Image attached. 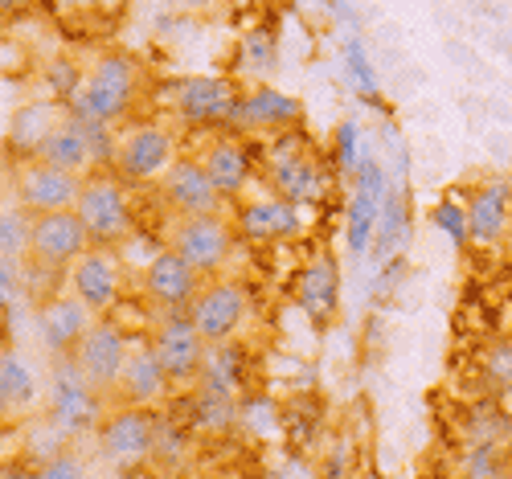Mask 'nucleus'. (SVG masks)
<instances>
[{
  "label": "nucleus",
  "mask_w": 512,
  "mask_h": 479,
  "mask_svg": "<svg viewBox=\"0 0 512 479\" xmlns=\"http://www.w3.org/2000/svg\"><path fill=\"white\" fill-rule=\"evenodd\" d=\"M74 213L82 217V226H87L95 246H119V242H127V234L136 226L132 201H127V181H119L115 172L111 177L107 172H91Z\"/></svg>",
  "instance_id": "20e7f679"
},
{
  "label": "nucleus",
  "mask_w": 512,
  "mask_h": 479,
  "mask_svg": "<svg viewBox=\"0 0 512 479\" xmlns=\"http://www.w3.org/2000/svg\"><path fill=\"white\" fill-rule=\"evenodd\" d=\"M82 185H87V177H78V172H66V168L41 160V156H29L17 168V177H13V201L29 217L62 213V209H74L78 205Z\"/></svg>",
  "instance_id": "0eeeda50"
},
{
  "label": "nucleus",
  "mask_w": 512,
  "mask_h": 479,
  "mask_svg": "<svg viewBox=\"0 0 512 479\" xmlns=\"http://www.w3.org/2000/svg\"><path fill=\"white\" fill-rule=\"evenodd\" d=\"M91 246L95 242H91L87 226H82V217L74 209L41 213L29 222V258L46 271H70Z\"/></svg>",
  "instance_id": "6e6552de"
},
{
  "label": "nucleus",
  "mask_w": 512,
  "mask_h": 479,
  "mask_svg": "<svg viewBox=\"0 0 512 479\" xmlns=\"http://www.w3.org/2000/svg\"><path fill=\"white\" fill-rule=\"evenodd\" d=\"M381 209H386V177H381V168L373 160H365L357 193H353V209H349V246H353V254L365 250L369 234L381 222Z\"/></svg>",
  "instance_id": "b1692460"
},
{
  "label": "nucleus",
  "mask_w": 512,
  "mask_h": 479,
  "mask_svg": "<svg viewBox=\"0 0 512 479\" xmlns=\"http://www.w3.org/2000/svg\"><path fill=\"white\" fill-rule=\"evenodd\" d=\"M78 5H82V0H78Z\"/></svg>",
  "instance_id": "473e14b6"
},
{
  "label": "nucleus",
  "mask_w": 512,
  "mask_h": 479,
  "mask_svg": "<svg viewBox=\"0 0 512 479\" xmlns=\"http://www.w3.org/2000/svg\"><path fill=\"white\" fill-rule=\"evenodd\" d=\"M242 127H250V132H287V127L300 123V103H295L291 95L275 91V86H254V91L242 95V107H238V119Z\"/></svg>",
  "instance_id": "5701e85b"
},
{
  "label": "nucleus",
  "mask_w": 512,
  "mask_h": 479,
  "mask_svg": "<svg viewBox=\"0 0 512 479\" xmlns=\"http://www.w3.org/2000/svg\"><path fill=\"white\" fill-rule=\"evenodd\" d=\"M271 185L279 197H287L291 205H312L324 193V168L320 160L300 144V140H279L271 148Z\"/></svg>",
  "instance_id": "dca6fc26"
},
{
  "label": "nucleus",
  "mask_w": 512,
  "mask_h": 479,
  "mask_svg": "<svg viewBox=\"0 0 512 479\" xmlns=\"http://www.w3.org/2000/svg\"><path fill=\"white\" fill-rule=\"evenodd\" d=\"M95 443H99V459L115 471H136L144 463L156 459L160 447V426L156 414L144 406H119L107 410V418L95 430Z\"/></svg>",
  "instance_id": "f03ea898"
},
{
  "label": "nucleus",
  "mask_w": 512,
  "mask_h": 479,
  "mask_svg": "<svg viewBox=\"0 0 512 479\" xmlns=\"http://www.w3.org/2000/svg\"><path fill=\"white\" fill-rule=\"evenodd\" d=\"M185 316L193 320V328L205 336L209 348H218V344H230L234 336L246 332V324L254 316V303L238 279H205L201 295L193 299V308Z\"/></svg>",
  "instance_id": "39448f33"
},
{
  "label": "nucleus",
  "mask_w": 512,
  "mask_h": 479,
  "mask_svg": "<svg viewBox=\"0 0 512 479\" xmlns=\"http://www.w3.org/2000/svg\"><path fill=\"white\" fill-rule=\"evenodd\" d=\"M480 373H484V381L492 385V389H512V340L504 336V340H492L488 348H484V357H480Z\"/></svg>",
  "instance_id": "cd10ccee"
},
{
  "label": "nucleus",
  "mask_w": 512,
  "mask_h": 479,
  "mask_svg": "<svg viewBox=\"0 0 512 479\" xmlns=\"http://www.w3.org/2000/svg\"><path fill=\"white\" fill-rule=\"evenodd\" d=\"M95 320L99 316L87 308V303H82L74 291H66V295H54L37 308V336L54 361H70L74 348L82 344V336L95 328Z\"/></svg>",
  "instance_id": "2eb2a0df"
},
{
  "label": "nucleus",
  "mask_w": 512,
  "mask_h": 479,
  "mask_svg": "<svg viewBox=\"0 0 512 479\" xmlns=\"http://www.w3.org/2000/svg\"><path fill=\"white\" fill-rule=\"evenodd\" d=\"M201 164H205V172L213 177V185H218V193H222L226 201H230V197H242L246 185H250V177H254L250 148H246L242 140H234V136H218V140H213V144L205 148Z\"/></svg>",
  "instance_id": "4be33fe9"
},
{
  "label": "nucleus",
  "mask_w": 512,
  "mask_h": 479,
  "mask_svg": "<svg viewBox=\"0 0 512 479\" xmlns=\"http://www.w3.org/2000/svg\"><path fill=\"white\" fill-rule=\"evenodd\" d=\"M0 9H5V13H17V9H25V0H0Z\"/></svg>",
  "instance_id": "7c9ffc66"
},
{
  "label": "nucleus",
  "mask_w": 512,
  "mask_h": 479,
  "mask_svg": "<svg viewBox=\"0 0 512 479\" xmlns=\"http://www.w3.org/2000/svg\"><path fill=\"white\" fill-rule=\"evenodd\" d=\"M238 238L250 242V246H275V242H287L304 230L300 222V205H291L287 197L271 193V197H259V201H246L238 222H234Z\"/></svg>",
  "instance_id": "a211bd4d"
},
{
  "label": "nucleus",
  "mask_w": 512,
  "mask_h": 479,
  "mask_svg": "<svg viewBox=\"0 0 512 479\" xmlns=\"http://www.w3.org/2000/svg\"><path fill=\"white\" fill-rule=\"evenodd\" d=\"M107 398L74 369V361H58V373L50 381V418L62 434H87L99 430L107 418Z\"/></svg>",
  "instance_id": "1a4fd4ad"
},
{
  "label": "nucleus",
  "mask_w": 512,
  "mask_h": 479,
  "mask_svg": "<svg viewBox=\"0 0 512 479\" xmlns=\"http://www.w3.org/2000/svg\"><path fill=\"white\" fill-rule=\"evenodd\" d=\"M66 119V111H58V107H25V111H17V119H13V144H21V148H29L33 156L41 152V144L50 140V132Z\"/></svg>",
  "instance_id": "bb28decb"
},
{
  "label": "nucleus",
  "mask_w": 512,
  "mask_h": 479,
  "mask_svg": "<svg viewBox=\"0 0 512 479\" xmlns=\"http://www.w3.org/2000/svg\"><path fill=\"white\" fill-rule=\"evenodd\" d=\"M205 287V275H197L177 250H160L148 258L144 267V295L156 303L164 316H177V312H189L193 299L201 295Z\"/></svg>",
  "instance_id": "ddd939ff"
},
{
  "label": "nucleus",
  "mask_w": 512,
  "mask_h": 479,
  "mask_svg": "<svg viewBox=\"0 0 512 479\" xmlns=\"http://www.w3.org/2000/svg\"><path fill=\"white\" fill-rule=\"evenodd\" d=\"M508 340H512V332H508Z\"/></svg>",
  "instance_id": "2f4dec72"
},
{
  "label": "nucleus",
  "mask_w": 512,
  "mask_h": 479,
  "mask_svg": "<svg viewBox=\"0 0 512 479\" xmlns=\"http://www.w3.org/2000/svg\"><path fill=\"white\" fill-rule=\"evenodd\" d=\"M336 299H340L336 263H332V254H316L312 263L304 267V275H300V308L316 324H328L336 316Z\"/></svg>",
  "instance_id": "393cba45"
},
{
  "label": "nucleus",
  "mask_w": 512,
  "mask_h": 479,
  "mask_svg": "<svg viewBox=\"0 0 512 479\" xmlns=\"http://www.w3.org/2000/svg\"><path fill=\"white\" fill-rule=\"evenodd\" d=\"M37 156L66 168V172H78V177H91L95 172V127L82 123L74 111H66V119L50 132V140L41 144Z\"/></svg>",
  "instance_id": "412c9836"
},
{
  "label": "nucleus",
  "mask_w": 512,
  "mask_h": 479,
  "mask_svg": "<svg viewBox=\"0 0 512 479\" xmlns=\"http://www.w3.org/2000/svg\"><path fill=\"white\" fill-rule=\"evenodd\" d=\"M148 344H152L156 361L164 365V373H168V381H173V385L201 381L205 361H209V344H205V336L193 328L189 316H164V320L152 328Z\"/></svg>",
  "instance_id": "9b49d317"
},
{
  "label": "nucleus",
  "mask_w": 512,
  "mask_h": 479,
  "mask_svg": "<svg viewBox=\"0 0 512 479\" xmlns=\"http://www.w3.org/2000/svg\"><path fill=\"white\" fill-rule=\"evenodd\" d=\"M512 226V185L508 181H488L467 197L463 209V234L476 246H496L508 238Z\"/></svg>",
  "instance_id": "aec40b11"
},
{
  "label": "nucleus",
  "mask_w": 512,
  "mask_h": 479,
  "mask_svg": "<svg viewBox=\"0 0 512 479\" xmlns=\"http://www.w3.org/2000/svg\"><path fill=\"white\" fill-rule=\"evenodd\" d=\"M242 107V95L230 78L218 74H193L173 86V111L181 123L213 127V123H234Z\"/></svg>",
  "instance_id": "f8f14e48"
},
{
  "label": "nucleus",
  "mask_w": 512,
  "mask_h": 479,
  "mask_svg": "<svg viewBox=\"0 0 512 479\" xmlns=\"http://www.w3.org/2000/svg\"><path fill=\"white\" fill-rule=\"evenodd\" d=\"M173 381H168L164 365L156 361L152 353V344L148 340H132V357H127V369L119 377V389H115V402L119 406H160L168 394H173Z\"/></svg>",
  "instance_id": "6ab92c4d"
},
{
  "label": "nucleus",
  "mask_w": 512,
  "mask_h": 479,
  "mask_svg": "<svg viewBox=\"0 0 512 479\" xmlns=\"http://www.w3.org/2000/svg\"><path fill=\"white\" fill-rule=\"evenodd\" d=\"M33 479H91V471L78 451H62V455H50L41 467H33Z\"/></svg>",
  "instance_id": "c85d7f7f"
},
{
  "label": "nucleus",
  "mask_w": 512,
  "mask_h": 479,
  "mask_svg": "<svg viewBox=\"0 0 512 479\" xmlns=\"http://www.w3.org/2000/svg\"><path fill=\"white\" fill-rule=\"evenodd\" d=\"M115 177L127 185H152L177 164V136L160 123H136L115 140Z\"/></svg>",
  "instance_id": "423d86ee"
},
{
  "label": "nucleus",
  "mask_w": 512,
  "mask_h": 479,
  "mask_svg": "<svg viewBox=\"0 0 512 479\" xmlns=\"http://www.w3.org/2000/svg\"><path fill=\"white\" fill-rule=\"evenodd\" d=\"M127 357H132V340L123 336V328H115L111 320H95V328L82 336V344L74 348V369L87 377L103 398H115L119 377L127 369Z\"/></svg>",
  "instance_id": "9d476101"
},
{
  "label": "nucleus",
  "mask_w": 512,
  "mask_h": 479,
  "mask_svg": "<svg viewBox=\"0 0 512 479\" xmlns=\"http://www.w3.org/2000/svg\"><path fill=\"white\" fill-rule=\"evenodd\" d=\"M33 402H37L33 369L25 365L21 353H5V361H0V406H5V414H25Z\"/></svg>",
  "instance_id": "a878e982"
},
{
  "label": "nucleus",
  "mask_w": 512,
  "mask_h": 479,
  "mask_svg": "<svg viewBox=\"0 0 512 479\" xmlns=\"http://www.w3.org/2000/svg\"><path fill=\"white\" fill-rule=\"evenodd\" d=\"M234 238H238V230L226 222V213L177 217V222L168 226V250H177L185 263L205 279L226 271L230 254H234Z\"/></svg>",
  "instance_id": "7ed1b4c3"
},
{
  "label": "nucleus",
  "mask_w": 512,
  "mask_h": 479,
  "mask_svg": "<svg viewBox=\"0 0 512 479\" xmlns=\"http://www.w3.org/2000/svg\"><path fill=\"white\" fill-rule=\"evenodd\" d=\"M160 193L168 201L177 217H201V213H222L226 197L218 193L213 177L205 172L201 160H189V156H177V164L160 177Z\"/></svg>",
  "instance_id": "f3484780"
},
{
  "label": "nucleus",
  "mask_w": 512,
  "mask_h": 479,
  "mask_svg": "<svg viewBox=\"0 0 512 479\" xmlns=\"http://www.w3.org/2000/svg\"><path fill=\"white\" fill-rule=\"evenodd\" d=\"M140 86H144L140 62H132L127 54H103L78 82L74 115L82 123H91L95 132H99V127H111V123H119L127 111L136 107Z\"/></svg>",
  "instance_id": "f257e3e1"
},
{
  "label": "nucleus",
  "mask_w": 512,
  "mask_h": 479,
  "mask_svg": "<svg viewBox=\"0 0 512 479\" xmlns=\"http://www.w3.org/2000/svg\"><path fill=\"white\" fill-rule=\"evenodd\" d=\"M66 287L87 303L95 316H107L119 295H123V263L115 258L111 246H91L78 263L66 271Z\"/></svg>",
  "instance_id": "4468645a"
},
{
  "label": "nucleus",
  "mask_w": 512,
  "mask_h": 479,
  "mask_svg": "<svg viewBox=\"0 0 512 479\" xmlns=\"http://www.w3.org/2000/svg\"><path fill=\"white\" fill-rule=\"evenodd\" d=\"M0 479H33V471H25V467H5V475Z\"/></svg>",
  "instance_id": "c756f323"
}]
</instances>
